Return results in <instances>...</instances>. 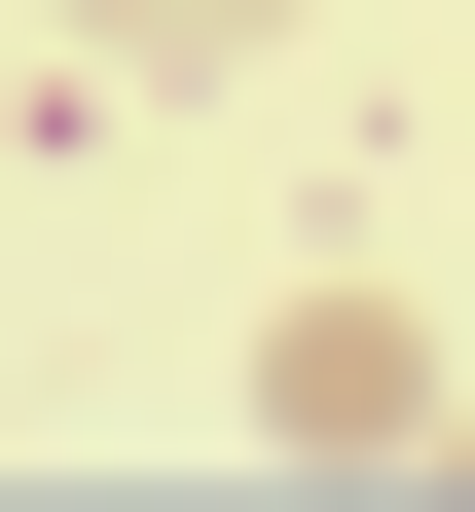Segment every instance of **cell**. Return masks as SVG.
Here are the masks:
<instances>
[{"instance_id": "obj_1", "label": "cell", "mask_w": 475, "mask_h": 512, "mask_svg": "<svg viewBox=\"0 0 475 512\" xmlns=\"http://www.w3.org/2000/svg\"><path fill=\"white\" fill-rule=\"evenodd\" d=\"M256 439H293V476H439V330H402V293H293V330H256Z\"/></svg>"}, {"instance_id": "obj_2", "label": "cell", "mask_w": 475, "mask_h": 512, "mask_svg": "<svg viewBox=\"0 0 475 512\" xmlns=\"http://www.w3.org/2000/svg\"><path fill=\"white\" fill-rule=\"evenodd\" d=\"M293 0H74V74H256Z\"/></svg>"}]
</instances>
